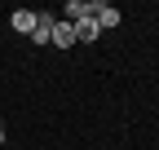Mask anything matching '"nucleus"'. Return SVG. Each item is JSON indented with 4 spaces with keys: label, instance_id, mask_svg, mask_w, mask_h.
I'll list each match as a JSON object with an SVG mask.
<instances>
[{
    "label": "nucleus",
    "instance_id": "7",
    "mask_svg": "<svg viewBox=\"0 0 159 150\" xmlns=\"http://www.w3.org/2000/svg\"><path fill=\"white\" fill-rule=\"evenodd\" d=\"M5 137H9V133H5V124H0V146H5Z\"/></svg>",
    "mask_w": 159,
    "mask_h": 150
},
{
    "label": "nucleus",
    "instance_id": "1",
    "mask_svg": "<svg viewBox=\"0 0 159 150\" xmlns=\"http://www.w3.org/2000/svg\"><path fill=\"white\" fill-rule=\"evenodd\" d=\"M119 18H124V13H119L115 5H106V0H93V22L102 27V31H111V27H119Z\"/></svg>",
    "mask_w": 159,
    "mask_h": 150
},
{
    "label": "nucleus",
    "instance_id": "6",
    "mask_svg": "<svg viewBox=\"0 0 159 150\" xmlns=\"http://www.w3.org/2000/svg\"><path fill=\"white\" fill-rule=\"evenodd\" d=\"M9 22H13V31H22V35H31V31H35V9H18V13L9 18Z\"/></svg>",
    "mask_w": 159,
    "mask_h": 150
},
{
    "label": "nucleus",
    "instance_id": "5",
    "mask_svg": "<svg viewBox=\"0 0 159 150\" xmlns=\"http://www.w3.org/2000/svg\"><path fill=\"white\" fill-rule=\"evenodd\" d=\"M62 18H66V22H80V18H93V0H66V5H62Z\"/></svg>",
    "mask_w": 159,
    "mask_h": 150
},
{
    "label": "nucleus",
    "instance_id": "3",
    "mask_svg": "<svg viewBox=\"0 0 159 150\" xmlns=\"http://www.w3.org/2000/svg\"><path fill=\"white\" fill-rule=\"evenodd\" d=\"M71 27H75V44H97V35H102V27H97L93 18H80Z\"/></svg>",
    "mask_w": 159,
    "mask_h": 150
},
{
    "label": "nucleus",
    "instance_id": "4",
    "mask_svg": "<svg viewBox=\"0 0 159 150\" xmlns=\"http://www.w3.org/2000/svg\"><path fill=\"white\" fill-rule=\"evenodd\" d=\"M53 49H71L75 44V27L66 22V18H57V22H53V40H49Z\"/></svg>",
    "mask_w": 159,
    "mask_h": 150
},
{
    "label": "nucleus",
    "instance_id": "2",
    "mask_svg": "<svg viewBox=\"0 0 159 150\" xmlns=\"http://www.w3.org/2000/svg\"><path fill=\"white\" fill-rule=\"evenodd\" d=\"M53 13H35V31H31V44H49L53 40Z\"/></svg>",
    "mask_w": 159,
    "mask_h": 150
}]
</instances>
